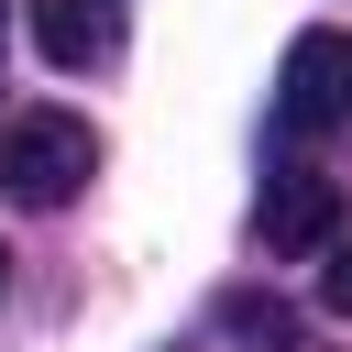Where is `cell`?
<instances>
[{
    "instance_id": "cell-7",
    "label": "cell",
    "mask_w": 352,
    "mask_h": 352,
    "mask_svg": "<svg viewBox=\"0 0 352 352\" xmlns=\"http://www.w3.org/2000/svg\"><path fill=\"white\" fill-rule=\"evenodd\" d=\"M0 286H11V253H0Z\"/></svg>"
},
{
    "instance_id": "cell-6",
    "label": "cell",
    "mask_w": 352,
    "mask_h": 352,
    "mask_svg": "<svg viewBox=\"0 0 352 352\" xmlns=\"http://www.w3.org/2000/svg\"><path fill=\"white\" fill-rule=\"evenodd\" d=\"M319 297H330V308H352V242L330 253V275H319Z\"/></svg>"
},
{
    "instance_id": "cell-3",
    "label": "cell",
    "mask_w": 352,
    "mask_h": 352,
    "mask_svg": "<svg viewBox=\"0 0 352 352\" xmlns=\"http://www.w3.org/2000/svg\"><path fill=\"white\" fill-rule=\"evenodd\" d=\"M341 231V187L319 165H275L264 176V253H319Z\"/></svg>"
},
{
    "instance_id": "cell-4",
    "label": "cell",
    "mask_w": 352,
    "mask_h": 352,
    "mask_svg": "<svg viewBox=\"0 0 352 352\" xmlns=\"http://www.w3.org/2000/svg\"><path fill=\"white\" fill-rule=\"evenodd\" d=\"M33 44L55 66H99L121 44V22H110V0H33Z\"/></svg>"
},
{
    "instance_id": "cell-1",
    "label": "cell",
    "mask_w": 352,
    "mask_h": 352,
    "mask_svg": "<svg viewBox=\"0 0 352 352\" xmlns=\"http://www.w3.org/2000/svg\"><path fill=\"white\" fill-rule=\"evenodd\" d=\"M88 176H99V132L77 110H22L0 132V198H22V209H66Z\"/></svg>"
},
{
    "instance_id": "cell-5",
    "label": "cell",
    "mask_w": 352,
    "mask_h": 352,
    "mask_svg": "<svg viewBox=\"0 0 352 352\" xmlns=\"http://www.w3.org/2000/svg\"><path fill=\"white\" fill-rule=\"evenodd\" d=\"M220 319H231L242 341H297V319H286L275 297H220Z\"/></svg>"
},
{
    "instance_id": "cell-2",
    "label": "cell",
    "mask_w": 352,
    "mask_h": 352,
    "mask_svg": "<svg viewBox=\"0 0 352 352\" xmlns=\"http://www.w3.org/2000/svg\"><path fill=\"white\" fill-rule=\"evenodd\" d=\"M330 121H352V33H297L286 44V77H275V132L308 143Z\"/></svg>"
}]
</instances>
